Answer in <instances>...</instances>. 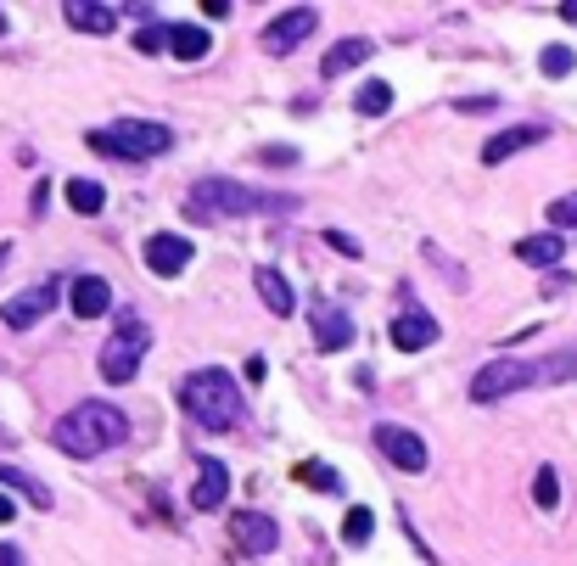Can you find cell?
<instances>
[{
    "label": "cell",
    "mask_w": 577,
    "mask_h": 566,
    "mask_svg": "<svg viewBox=\"0 0 577 566\" xmlns=\"http://www.w3.org/2000/svg\"><path fill=\"white\" fill-rule=\"evenodd\" d=\"M124 438H129V415L118 410V404H96V398L73 404V410L51 426V443H57L62 454H73V460H96V454L118 449Z\"/></svg>",
    "instance_id": "1"
},
{
    "label": "cell",
    "mask_w": 577,
    "mask_h": 566,
    "mask_svg": "<svg viewBox=\"0 0 577 566\" xmlns=\"http://www.w3.org/2000/svg\"><path fill=\"white\" fill-rule=\"evenodd\" d=\"M185 208H191V219L213 225V219H247V213H292L297 197H281V191H253V185L213 174V180L191 185V202H185Z\"/></svg>",
    "instance_id": "2"
},
{
    "label": "cell",
    "mask_w": 577,
    "mask_h": 566,
    "mask_svg": "<svg viewBox=\"0 0 577 566\" xmlns=\"http://www.w3.org/2000/svg\"><path fill=\"white\" fill-rule=\"evenodd\" d=\"M180 404L185 415L208 432H236L247 421V404H241L236 382H230V370H191L180 382Z\"/></svg>",
    "instance_id": "3"
},
{
    "label": "cell",
    "mask_w": 577,
    "mask_h": 566,
    "mask_svg": "<svg viewBox=\"0 0 577 566\" xmlns=\"http://www.w3.org/2000/svg\"><path fill=\"white\" fill-rule=\"evenodd\" d=\"M174 146L169 124H152V118H118L113 129H90V152L118 157V163H135V157H163Z\"/></svg>",
    "instance_id": "4"
},
{
    "label": "cell",
    "mask_w": 577,
    "mask_h": 566,
    "mask_svg": "<svg viewBox=\"0 0 577 566\" xmlns=\"http://www.w3.org/2000/svg\"><path fill=\"white\" fill-rule=\"evenodd\" d=\"M146 348H152L146 326L135 320V314H124V320H118V331L107 337V348H101V376H107V382H135V376H141Z\"/></svg>",
    "instance_id": "5"
},
{
    "label": "cell",
    "mask_w": 577,
    "mask_h": 566,
    "mask_svg": "<svg viewBox=\"0 0 577 566\" xmlns=\"http://www.w3.org/2000/svg\"><path fill=\"white\" fill-rule=\"evenodd\" d=\"M521 387H538L533 382V359H493V365H482L477 376H471V398H477V404L510 398V393H521Z\"/></svg>",
    "instance_id": "6"
},
{
    "label": "cell",
    "mask_w": 577,
    "mask_h": 566,
    "mask_svg": "<svg viewBox=\"0 0 577 566\" xmlns=\"http://www.w3.org/2000/svg\"><path fill=\"white\" fill-rule=\"evenodd\" d=\"M314 29H320V12H314V6H292V12H281V17L264 29V51L286 57V51H297V45L309 40Z\"/></svg>",
    "instance_id": "7"
},
{
    "label": "cell",
    "mask_w": 577,
    "mask_h": 566,
    "mask_svg": "<svg viewBox=\"0 0 577 566\" xmlns=\"http://www.w3.org/2000/svg\"><path fill=\"white\" fill-rule=\"evenodd\" d=\"M376 449L393 460L398 471H426V443L409 432V426H393V421H381L376 426Z\"/></svg>",
    "instance_id": "8"
},
{
    "label": "cell",
    "mask_w": 577,
    "mask_h": 566,
    "mask_svg": "<svg viewBox=\"0 0 577 566\" xmlns=\"http://www.w3.org/2000/svg\"><path fill=\"white\" fill-rule=\"evenodd\" d=\"M230 538L247 555H269L281 533H275V516H264V510H230Z\"/></svg>",
    "instance_id": "9"
},
{
    "label": "cell",
    "mask_w": 577,
    "mask_h": 566,
    "mask_svg": "<svg viewBox=\"0 0 577 566\" xmlns=\"http://www.w3.org/2000/svg\"><path fill=\"white\" fill-rule=\"evenodd\" d=\"M51 303H57V286H29V292H17V298L0 309V320H6V331H29L34 320L51 314Z\"/></svg>",
    "instance_id": "10"
},
{
    "label": "cell",
    "mask_w": 577,
    "mask_h": 566,
    "mask_svg": "<svg viewBox=\"0 0 577 566\" xmlns=\"http://www.w3.org/2000/svg\"><path fill=\"white\" fill-rule=\"evenodd\" d=\"M146 264H152V275H180L191 264V241L174 230H157V236H146Z\"/></svg>",
    "instance_id": "11"
},
{
    "label": "cell",
    "mask_w": 577,
    "mask_h": 566,
    "mask_svg": "<svg viewBox=\"0 0 577 566\" xmlns=\"http://www.w3.org/2000/svg\"><path fill=\"white\" fill-rule=\"evenodd\" d=\"M230 499V466L225 460H202L197 488H191V510H219Z\"/></svg>",
    "instance_id": "12"
},
{
    "label": "cell",
    "mask_w": 577,
    "mask_h": 566,
    "mask_svg": "<svg viewBox=\"0 0 577 566\" xmlns=\"http://www.w3.org/2000/svg\"><path fill=\"white\" fill-rule=\"evenodd\" d=\"M393 342L404 348V354H421V348H432V342H437V320H432L426 309H415V303H409V309L393 320Z\"/></svg>",
    "instance_id": "13"
},
{
    "label": "cell",
    "mask_w": 577,
    "mask_h": 566,
    "mask_svg": "<svg viewBox=\"0 0 577 566\" xmlns=\"http://www.w3.org/2000/svg\"><path fill=\"white\" fill-rule=\"evenodd\" d=\"M68 309L79 314V320H96V314L113 309V286L101 281V275H79V281L68 286Z\"/></svg>",
    "instance_id": "14"
},
{
    "label": "cell",
    "mask_w": 577,
    "mask_h": 566,
    "mask_svg": "<svg viewBox=\"0 0 577 566\" xmlns=\"http://www.w3.org/2000/svg\"><path fill=\"white\" fill-rule=\"evenodd\" d=\"M538 141H549V129L544 124H516V129H499L488 146H482V163H505V157H516V152H527V146H538Z\"/></svg>",
    "instance_id": "15"
},
{
    "label": "cell",
    "mask_w": 577,
    "mask_h": 566,
    "mask_svg": "<svg viewBox=\"0 0 577 566\" xmlns=\"http://www.w3.org/2000/svg\"><path fill=\"white\" fill-rule=\"evenodd\" d=\"M314 342H320L325 354H337L353 342V320L337 309V303H314Z\"/></svg>",
    "instance_id": "16"
},
{
    "label": "cell",
    "mask_w": 577,
    "mask_h": 566,
    "mask_svg": "<svg viewBox=\"0 0 577 566\" xmlns=\"http://www.w3.org/2000/svg\"><path fill=\"white\" fill-rule=\"evenodd\" d=\"M370 57H376V45H370L365 34H353V40H337L331 51H325L320 73H325V79H337V73H348V68H365Z\"/></svg>",
    "instance_id": "17"
},
{
    "label": "cell",
    "mask_w": 577,
    "mask_h": 566,
    "mask_svg": "<svg viewBox=\"0 0 577 566\" xmlns=\"http://www.w3.org/2000/svg\"><path fill=\"white\" fill-rule=\"evenodd\" d=\"M253 286H258V298H264V309L275 314V320H286V314L297 309L292 286L281 281V269H258V275H253Z\"/></svg>",
    "instance_id": "18"
},
{
    "label": "cell",
    "mask_w": 577,
    "mask_h": 566,
    "mask_svg": "<svg viewBox=\"0 0 577 566\" xmlns=\"http://www.w3.org/2000/svg\"><path fill=\"white\" fill-rule=\"evenodd\" d=\"M561 253H566V241L555 236V230H544V236H521V241H516V258H521V264H538V269L561 264Z\"/></svg>",
    "instance_id": "19"
},
{
    "label": "cell",
    "mask_w": 577,
    "mask_h": 566,
    "mask_svg": "<svg viewBox=\"0 0 577 566\" xmlns=\"http://www.w3.org/2000/svg\"><path fill=\"white\" fill-rule=\"evenodd\" d=\"M208 29H197V23H169V51L180 62H202L208 57Z\"/></svg>",
    "instance_id": "20"
},
{
    "label": "cell",
    "mask_w": 577,
    "mask_h": 566,
    "mask_svg": "<svg viewBox=\"0 0 577 566\" xmlns=\"http://www.w3.org/2000/svg\"><path fill=\"white\" fill-rule=\"evenodd\" d=\"M62 12H68V23H73V29H85V34H107V29H113V6H90V0H68Z\"/></svg>",
    "instance_id": "21"
},
{
    "label": "cell",
    "mask_w": 577,
    "mask_h": 566,
    "mask_svg": "<svg viewBox=\"0 0 577 566\" xmlns=\"http://www.w3.org/2000/svg\"><path fill=\"white\" fill-rule=\"evenodd\" d=\"M533 382H577V348H561L549 359H533Z\"/></svg>",
    "instance_id": "22"
},
{
    "label": "cell",
    "mask_w": 577,
    "mask_h": 566,
    "mask_svg": "<svg viewBox=\"0 0 577 566\" xmlns=\"http://www.w3.org/2000/svg\"><path fill=\"white\" fill-rule=\"evenodd\" d=\"M0 488H17L23 499H34L40 510H51V488L45 482H34L29 471H17V466H0Z\"/></svg>",
    "instance_id": "23"
},
{
    "label": "cell",
    "mask_w": 577,
    "mask_h": 566,
    "mask_svg": "<svg viewBox=\"0 0 577 566\" xmlns=\"http://www.w3.org/2000/svg\"><path fill=\"white\" fill-rule=\"evenodd\" d=\"M353 107H359L365 118H381L387 107H393V85H387V79H365L359 96H353Z\"/></svg>",
    "instance_id": "24"
},
{
    "label": "cell",
    "mask_w": 577,
    "mask_h": 566,
    "mask_svg": "<svg viewBox=\"0 0 577 566\" xmlns=\"http://www.w3.org/2000/svg\"><path fill=\"white\" fill-rule=\"evenodd\" d=\"M68 202L79 213H101V208H107V191H101L96 180H68Z\"/></svg>",
    "instance_id": "25"
},
{
    "label": "cell",
    "mask_w": 577,
    "mask_h": 566,
    "mask_svg": "<svg viewBox=\"0 0 577 566\" xmlns=\"http://www.w3.org/2000/svg\"><path fill=\"white\" fill-rule=\"evenodd\" d=\"M370 538H376V516H370L365 505L348 510V522H342V544H353V550H359V544H370Z\"/></svg>",
    "instance_id": "26"
},
{
    "label": "cell",
    "mask_w": 577,
    "mask_h": 566,
    "mask_svg": "<svg viewBox=\"0 0 577 566\" xmlns=\"http://www.w3.org/2000/svg\"><path fill=\"white\" fill-rule=\"evenodd\" d=\"M297 482H309L320 494H342V477L331 466H320V460H303V466H297Z\"/></svg>",
    "instance_id": "27"
},
{
    "label": "cell",
    "mask_w": 577,
    "mask_h": 566,
    "mask_svg": "<svg viewBox=\"0 0 577 566\" xmlns=\"http://www.w3.org/2000/svg\"><path fill=\"white\" fill-rule=\"evenodd\" d=\"M538 68H544V79H566V73L577 68V57L566 51V45H544V57H538Z\"/></svg>",
    "instance_id": "28"
},
{
    "label": "cell",
    "mask_w": 577,
    "mask_h": 566,
    "mask_svg": "<svg viewBox=\"0 0 577 566\" xmlns=\"http://www.w3.org/2000/svg\"><path fill=\"white\" fill-rule=\"evenodd\" d=\"M533 499H538V505H544V510H555V505H561V477H555V471H538V477H533Z\"/></svg>",
    "instance_id": "29"
},
{
    "label": "cell",
    "mask_w": 577,
    "mask_h": 566,
    "mask_svg": "<svg viewBox=\"0 0 577 566\" xmlns=\"http://www.w3.org/2000/svg\"><path fill=\"white\" fill-rule=\"evenodd\" d=\"M163 45H169V23H146V29L135 34V51H141V57H152Z\"/></svg>",
    "instance_id": "30"
},
{
    "label": "cell",
    "mask_w": 577,
    "mask_h": 566,
    "mask_svg": "<svg viewBox=\"0 0 577 566\" xmlns=\"http://www.w3.org/2000/svg\"><path fill=\"white\" fill-rule=\"evenodd\" d=\"M549 225H555V230H572L577 225V191H566L561 202H549Z\"/></svg>",
    "instance_id": "31"
},
{
    "label": "cell",
    "mask_w": 577,
    "mask_h": 566,
    "mask_svg": "<svg viewBox=\"0 0 577 566\" xmlns=\"http://www.w3.org/2000/svg\"><path fill=\"white\" fill-rule=\"evenodd\" d=\"M258 163H269V169H292L297 152H292V146H264V152H258Z\"/></svg>",
    "instance_id": "32"
},
{
    "label": "cell",
    "mask_w": 577,
    "mask_h": 566,
    "mask_svg": "<svg viewBox=\"0 0 577 566\" xmlns=\"http://www.w3.org/2000/svg\"><path fill=\"white\" fill-rule=\"evenodd\" d=\"M325 247H337L342 258H359V253H365V247H359V241L348 236V230H325Z\"/></svg>",
    "instance_id": "33"
},
{
    "label": "cell",
    "mask_w": 577,
    "mask_h": 566,
    "mask_svg": "<svg viewBox=\"0 0 577 566\" xmlns=\"http://www.w3.org/2000/svg\"><path fill=\"white\" fill-rule=\"evenodd\" d=\"M493 96H471V101H454V113H488Z\"/></svg>",
    "instance_id": "34"
},
{
    "label": "cell",
    "mask_w": 577,
    "mask_h": 566,
    "mask_svg": "<svg viewBox=\"0 0 577 566\" xmlns=\"http://www.w3.org/2000/svg\"><path fill=\"white\" fill-rule=\"evenodd\" d=\"M45 202H51V185H34V202H29V213H34V219L45 213Z\"/></svg>",
    "instance_id": "35"
},
{
    "label": "cell",
    "mask_w": 577,
    "mask_h": 566,
    "mask_svg": "<svg viewBox=\"0 0 577 566\" xmlns=\"http://www.w3.org/2000/svg\"><path fill=\"white\" fill-rule=\"evenodd\" d=\"M0 566H23V555H17L12 544H0Z\"/></svg>",
    "instance_id": "36"
},
{
    "label": "cell",
    "mask_w": 577,
    "mask_h": 566,
    "mask_svg": "<svg viewBox=\"0 0 577 566\" xmlns=\"http://www.w3.org/2000/svg\"><path fill=\"white\" fill-rule=\"evenodd\" d=\"M17 516V505H12V494H0V522H12Z\"/></svg>",
    "instance_id": "37"
},
{
    "label": "cell",
    "mask_w": 577,
    "mask_h": 566,
    "mask_svg": "<svg viewBox=\"0 0 577 566\" xmlns=\"http://www.w3.org/2000/svg\"><path fill=\"white\" fill-rule=\"evenodd\" d=\"M561 17H566V23H577V0H566V6H561Z\"/></svg>",
    "instance_id": "38"
},
{
    "label": "cell",
    "mask_w": 577,
    "mask_h": 566,
    "mask_svg": "<svg viewBox=\"0 0 577 566\" xmlns=\"http://www.w3.org/2000/svg\"><path fill=\"white\" fill-rule=\"evenodd\" d=\"M6 258H12V247H6V241H0V269H6Z\"/></svg>",
    "instance_id": "39"
},
{
    "label": "cell",
    "mask_w": 577,
    "mask_h": 566,
    "mask_svg": "<svg viewBox=\"0 0 577 566\" xmlns=\"http://www.w3.org/2000/svg\"><path fill=\"white\" fill-rule=\"evenodd\" d=\"M6 29H12V17H6V12H0V34H6Z\"/></svg>",
    "instance_id": "40"
},
{
    "label": "cell",
    "mask_w": 577,
    "mask_h": 566,
    "mask_svg": "<svg viewBox=\"0 0 577 566\" xmlns=\"http://www.w3.org/2000/svg\"><path fill=\"white\" fill-rule=\"evenodd\" d=\"M0 443H12V438H6V432H0Z\"/></svg>",
    "instance_id": "41"
}]
</instances>
